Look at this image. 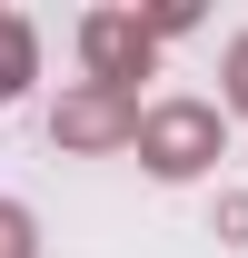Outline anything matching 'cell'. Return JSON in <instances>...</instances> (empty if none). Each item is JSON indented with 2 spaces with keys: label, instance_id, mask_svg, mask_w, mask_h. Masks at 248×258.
Masks as SVG:
<instances>
[{
  "label": "cell",
  "instance_id": "1",
  "mask_svg": "<svg viewBox=\"0 0 248 258\" xmlns=\"http://www.w3.org/2000/svg\"><path fill=\"white\" fill-rule=\"evenodd\" d=\"M129 149H139L149 179H209L228 159V119H218V99H149Z\"/></svg>",
  "mask_w": 248,
  "mask_h": 258
},
{
  "label": "cell",
  "instance_id": "2",
  "mask_svg": "<svg viewBox=\"0 0 248 258\" xmlns=\"http://www.w3.org/2000/svg\"><path fill=\"white\" fill-rule=\"evenodd\" d=\"M80 60H90V90H129L139 99V80L159 70V40L139 10H80Z\"/></svg>",
  "mask_w": 248,
  "mask_h": 258
},
{
  "label": "cell",
  "instance_id": "3",
  "mask_svg": "<svg viewBox=\"0 0 248 258\" xmlns=\"http://www.w3.org/2000/svg\"><path fill=\"white\" fill-rule=\"evenodd\" d=\"M139 139V99L129 90H60V109H50V149H129Z\"/></svg>",
  "mask_w": 248,
  "mask_h": 258
},
{
  "label": "cell",
  "instance_id": "4",
  "mask_svg": "<svg viewBox=\"0 0 248 258\" xmlns=\"http://www.w3.org/2000/svg\"><path fill=\"white\" fill-rule=\"evenodd\" d=\"M30 80H40V30L20 10H0V99H20Z\"/></svg>",
  "mask_w": 248,
  "mask_h": 258
},
{
  "label": "cell",
  "instance_id": "5",
  "mask_svg": "<svg viewBox=\"0 0 248 258\" xmlns=\"http://www.w3.org/2000/svg\"><path fill=\"white\" fill-rule=\"evenodd\" d=\"M218 119H248V30L218 50Z\"/></svg>",
  "mask_w": 248,
  "mask_h": 258
},
{
  "label": "cell",
  "instance_id": "6",
  "mask_svg": "<svg viewBox=\"0 0 248 258\" xmlns=\"http://www.w3.org/2000/svg\"><path fill=\"white\" fill-rule=\"evenodd\" d=\"M0 258H40V219L20 199H0Z\"/></svg>",
  "mask_w": 248,
  "mask_h": 258
},
{
  "label": "cell",
  "instance_id": "7",
  "mask_svg": "<svg viewBox=\"0 0 248 258\" xmlns=\"http://www.w3.org/2000/svg\"><path fill=\"white\" fill-rule=\"evenodd\" d=\"M139 20H149V40H179V30H199V10H189V0H159V10H139Z\"/></svg>",
  "mask_w": 248,
  "mask_h": 258
},
{
  "label": "cell",
  "instance_id": "8",
  "mask_svg": "<svg viewBox=\"0 0 248 258\" xmlns=\"http://www.w3.org/2000/svg\"><path fill=\"white\" fill-rule=\"evenodd\" d=\"M218 238H248V189H238V199H218Z\"/></svg>",
  "mask_w": 248,
  "mask_h": 258
}]
</instances>
